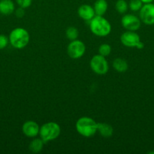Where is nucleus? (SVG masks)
Returning <instances> with one entry per match:
<instances>
[{
    "instance_id": "18",
    "label": "nucleus",
    "mask_w": 154,
    "mask_h": 154,
    "mask_svg": "<svg viewBox=\"0 0 154 154\" xmlns=\"http://www.w3.org/2000/svg\"><path fill=\"white\" fill-rule=\"evenodd\" d=\"M128 4L125 0H117L116 2V10L118 13L124 14L128 11Z\"/></svg>"
},
{
    "instance_id": "17",
    "label": "nucleus",
    "mask_w": 154,
    "mask_h": 154,
    "mask_svg": "<svg viewBox=\"0 0 154 154\" xmlns=\"http://www.w3.org/2000/svg\"><path fill=\"white\" fill-rule=\"evenodd\" d=\"M66 36L69 40L73 41L77 39L79 36V31L75 27L69 26L66 30Z\"/></svg>"
},
{
    "instance_id": "5",
    "label": "nucleus",
    "mask_w": 154,
    "mask_h": 154,
    "mask_svg": "<svg viewBox=\"0 0 154 154\" xmlns=\"http://www.w3.org/2000/svg\"><path fill=\"white\" fill-rule=\"evenodd\" d=\"M91 70L98 75H105L109 70V64L105 57L98 54L94 56L90 61Z\"/></svg>"
},
{
    "instance_id": "13",
    "label": "nucleus",
    "mask_w": 154,
    "mask_h": 154,
    "mask_svg": "<svg viewBox=\"0 0 154 154\" xmlns=\"http://www.w3.org/2000/svg\"><path fill=\"white\" fill-rule=\"evenodd\" d=\"M98 132L104 138H110L113 134L112 126L107 123H98Z\"/></svg>"
},
{
    "instance_id": "3",
    "label": "nucleus",
    "mask_w": 154,
    "mask_h": 154,
    "mask_svg": "<svg viewBox=\"0 0 154 154\" xmlns=\"http://www.w3.org/2000/svg\"><path fill=\"white\" fill-rule=\"evenodd\" d=\"M8 39L13 48L16 49H22L29 44L30 34L25 29L18 27L11 32Z\"/></svg>"
},
{
    "instance_id": "6",
    "label": "nucleus",
    "mask_w": 154,
    "mask_h": 154,
    "mask_svg": "<svg viewBox=\"0 0 154 154\" xmlns=\"http://www.w3.org/2000/svg\"><path fill=\"white\" fill-rule=\"evenodd\" d=\"M85 52V45L79 40L70 41V43L67 46V54L70 58L73 60L79 59L82 57Z\"/></svg>"
},
{
    "instance_id": "24",
    "label": "nucleus",
    "mask_w": 154,
    "mask_h": 154,
    "mask_svg": "<svg viewBox=\"0 0 154 154\" xmlns=\"http://www.w3.org/2000/svg\"><path fill=\"white\" fill-rule=\"evenodd\" d=\"M154 0H141L143 4H147V3H152Z\"/></svg>"
},
{
    "instance_id": "9",
    "label": "nucleus",
    "mask_w": 154,
    "mask_h": 154,
    "mask_svg": "<svg viewBox=\"0 0 154 154\" xmlns=\"http://www.w3.org/2000/svg\"><path fill=\"white\" fill-rule=\"evenodd\" d=\"M120 40L122 45L128 48H136L140 42V36L134 31H127L122 33Z\"/></svg>"
},
{
    "instance_id": "21",
    "label": "nucleus",
    "mask_w": 154,
    "mask_h": 154,
    "mask_svg": "<svg viewBox=\"0 0 154 154\" xmlns=\"http://www.w3.org/2000/svg\"><path fill=\"white\" fill-rule=\"evenodd\" d=\"M16 2L19 5V7L27 8L31 5L32 0H16Z\"/></svg>"
},
{
    "instance_id": "23",
    "label": "nucleus",
    "mask_w": 154,
    "mask_h": 154,
    "mask_svg": "<svg viewBox=\"0 0 154 154\" xmlns=\"http://www.w3.org/2000/svg\"><path fill=\"white\" fill-rule=\"evenodd\" d=\"M24 8H21L20 7L19 8L17 9L16 11H15V14H16V16L18 17H23L24 16Z\"/></svg>"
},
{
    "instance_id": "16",
    "label": "nucleus",
    "mask_w": 154,
    "mask_h": 154,
    "mask_svg": "<svg viewBox=\"0 0 154 154\" xmlns=\"http://www.w3.org/2000/svg\"><path fill=\"white\" fill-rule=\"evenodd\" d=\"M44 142L42 138H35L29 144V150L33 153H38L42 150L44 147Z\"/></svg>"
},
{
    "instance_id": "10",
    "label": "nucleus",
    "mask_w": 154,
    "mask_h": 154,
    "mask_svg": "<svg viewBox=\"0 0 154 154\" xmlns=\"http://www.w3.org/2000/svg\"><path fill=\"white\" fill-rule=\"evenodd\" d=\"M40 127L35 121L29 120L23 124L22 132L28 138H35L39 134Z\"/></svg>"
},
{
    "instance_id": "22",
    "label": "nucleus",
    "mask_w": 154,
    "mask_h": 154,
    "mask_svg": "<svg viewBox=\"0 0 154 154\" xmlns=\"http://www.w3.org/2000/svg\"><path fill=\"white\" fill-rule=\"evenodd\" d=\"M9 39L4 35H0V50H2L8 46Z\"/></svg>"
},
{
    "instance_id": "11",
    "label": "nucleus",
    "mask_w": 154,
    "mask_h": 154,
    "mask_svg": "<svg viewBox=\"0 0 154 154\" xmlns=\"http://www.w3.org/2000/svg\"><path fill=\"white\" fill-rule=\"evenodd\" d=\"M78 14L84 20L90 21L95 16V12L94 8L89 5H82L79 8Z\"/></svg>"
},
{
    "instance_id": "15",
    "label": "nucleus",
    "mask_w": 154,
    "mask_h": 154,
    "mask_svg": "<svg viewBox=\"0 0 154 154\" xmlns=\"http://www.w3.org/2000/svg\"><path fill=\"white\" fill-rule=\"evenodd\" d=\"M113 66L115 70L118 72H125L128 70V65L127 61L122 58H116L113 62Z\"/></svg>"
},
{
    "instance_id": "8",
    "label": "nucleus",
    "mask_w": 154,
    "mask_h": 154,
    "mask_svg": "<svg viewBox=\"0 0 154 154\" xmlns=\"http://www.w3.org/2000/svg\"><path fill=\"white\" fill-rule=\"evenodd\" d=\"M122 25L128 31H136L140 29L141 25V20L133 14L124 15L121 20Z\"/></svg>"
},
{
    "instance_id": "14",
    "label": "nucleus",
    "mask_w": 154,
    "mask_h": 154,
    "mask_svg": "<svg viewBox=\"0 0 154 154\" xmlns=\"http://www.w3.org/2000/svg\"><path fill=\"white\" fill-rule=\"evenodd\" d=\"M94 10L95 14L103 16L107 12L108 8V3L107 0H96L94 4Z\"/></svg>"
},
{
    "instance_id": "4",
    "label": "nucleus",
    "mask_w": 154,
    "mask_h": 154,
    "mask_svg": "<svg viewBox=\"0 0 154 154\" xmlns=\"http://www.w3.org/2000/svg\"><path fill=\"white\" fill-rule=\"evenodd\" d=\"M60 134V127L55 122H48L42 125L39 129L40 138L45 143L56 139Z\"/></svg>"
},
{
    "instance_id": "12",
    "label": "nucleus",
    "mask_w": 154,
    "mask_h": 154,
    "mask_svg": "<svg viewBox=\"0 0 154 154\" xmlns=\"http://www.w3.org/2000/svg\"><path fill=\"white\" fill-rule=\"evenodd\" d=\"M15 10V6L12 0H0V13L9 15Z\"/></svg>"
},
{
    "instance_id": "7",
    "label": "nucleus",
    "mask_w": 154,
    "mask_h": 154,
    "mask_svg": "<svg viewBox=\"0 0 154 154\" xmlns=\"http://www.w3.org/2000/svg\"><path fill=\"white\" fill-rule=\"evenodd\" d=\"M140 19L141 22L146 25H153L154 24V4L147 3L143 5L140 10Z\"/></svg>"
},
{
    "instance_id": "19",
    "label": "nucleus",
    "mask_w": 154,
    "mask_h": 154,
    "mask_svg": "<svg viewBox=\"0 0 154 154\" xmlns=\"http://www.w3.org/2000/svg\"><path fill=\"white\" fill-rule=\"evenodd\" d=\"M111 51V46L108 44H102V45H100L99 48H98V53H99L100 55L105 57L110 55Z\"/></svg>"
},
{
    "instance_id": "1",
    "label": "nucleus",
    "mask_w": 154,
    "mask_h": 154,
    "mask_svg": "<svg viewBox=\"0 0 154 154\" xmlns=\"http://www.w3.org/2000/svg\"><path fill=\"white\" fill-rule=\"evenodd\" d=\"M98 123L88 117H80L75 123V129L78 133L85 138H90L98 132Z\"/></svg>"
},
{
    "instance_id": "2",
    "label": "nucleus",
    "mask_w": 154,
    "mask_h": 154,
    "mask_svg": "<svg viewBox=\"0 0 154 154\" xmlns=\"http://www.w3.org/2000/svg\"><path fill=\"white\" fill-rule=\"evenodd\" d=\"M89 27L91 32L99 37H105L111 32V25L110 22L99 15H96L91 20Z\"/></svg>"
},
{
    "instance_id": "20",
    "label": "nucleus",
    "mask_w": 154,
    "mask_h": 154,
    "mask_svg": "<svg viewBox=\"0 0 154 154\" xmlns=\"http://www.w3.org/2000/svg\"><path fill=\"white\" fill-rule=\"evenodd\" d=\"M143 4L141 0H131L128 3V8L132 11H138L142 8Z\"/></svg>"
}]
</instances>
